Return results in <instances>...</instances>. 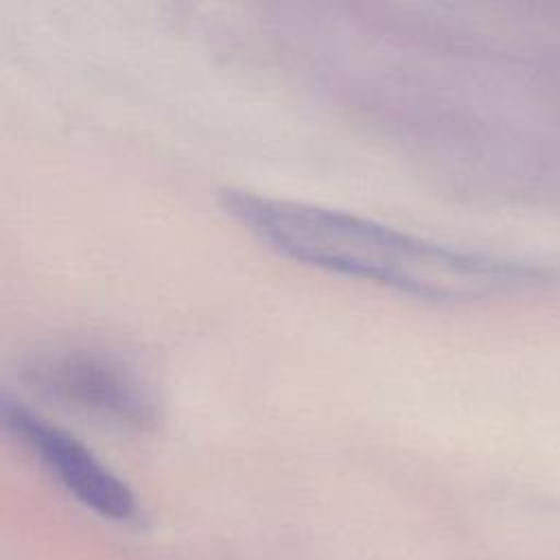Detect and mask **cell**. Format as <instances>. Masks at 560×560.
<instances>
[{"label":"cell","instance_id":"cell-2","mask_svg":"<svg viewBox=\"0 0 560 560\" xmlns=\"http://www.w3.org/2000/svg\"><path fill=\"white\" fill-rule=\"evenodd\" d=\"M22 378L59 409L107 427L149 431L160 418L149 381L127 359L98 346L63 343L39 350L24 363Z\"/></svg>","mask_w":560,"mask_h":560},{"label":"cell","instance_id":"cell-1","mask_svg":"<svg viewBox=\"0 0 560 560\" xmlns=\"http://www.w3.org/2000/svg\"><path fill=\"white\" fill-rule=\"evenodd\" d=\"M219 203L273 252L330 273L433 302L501 291L518 273L494 258L446 247L352 212L225 188Z\"/></svg>","mask_w":560,"mask_h":560},{"label":"cell","instance_id":"cell-3","mask_svg":"<svg viewBox=\"0 0 560 560\" xmlns=\"http://www.w3.org/2000/svg\"><path fill=\"white\" fill-rule=\"evenodd\" d=\"M0 407L4 429L28 448L77 501L112 521L133 518L138 505L131 488L79 438L7 394Z\"/></svg>","mask_w":560,"mask_h":560}]
</instances>
